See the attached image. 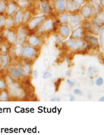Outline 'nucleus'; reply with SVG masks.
I'll list each match as a JSON object with an SVG mask.
<instances>
[{
	"label": "nucleus",
	"mask_w": 104,
	"mask_h": 135,
	"mask_svg": "<svg viewBox=\"0 0 104 135\" xmlns=\"http://www.w3.org/2000/svg\"><path fill=\"white\" fill-rule=\"evenodd\" d=\"M65 44L67 47H69V49L72 50H80L84 45V42L83 40H81V39H73V38H71L69 40H68L67 41H66Z\"/></svg>",
	"instance_id": "nucleus-1"
},
{
	"label": "nucleus",
	"mask_w": 104,
	"mask_h": 135,
	"mask_svg": "<svg viewBox=\"0 0 104 135\" xmlns=\"http://www.w3.org/2000/svg\"><path fill=\"white\" fill-rule=\"evenodd\" d=\"M8 89L10 96L14 98H21L24 94V90L19 88L18 85L15 84V82L11 85H8Z\"/></svg>",
	"instance_id": "nucleus-2"
},
{
	"label": "nucleus",
	"mask_w": 104,
	"mask_h": 135,
	"mask_svg": "<svg viewBox=\"0 0 104 135\" xmlns=\"http://www.w3.org/2000/svg\"><path fill=\"white\" fill-rule=\"evenodd\" d=\"M35 54H36V50L34 49V47L31 46H28L23 48L21 56L24 58L30 59L34 56Z\"/></svg>",
	"instance_id": "nucleus-3"
},
{
	"label": "nucleus",
	"mask_w": 104,
	"mask_h": 135,
	"mask_svg": "<svg viewBox=\"0 0 104 135\" xmlns=\"http://www.w3.org/2000/svg\"><path fill=\"white\" fill-rule=\"evenodd\" d=\"M8 72H9V76L14 79H20L23 76L21 67H10L8 68Z\"/></svg>",
	"instance_id": "nucleus-4"
},
{
	"label": "nucleus",
	"mask_w": 104,
	"mask_h": 135,
	"mask_svg": "<svg viewBox=\"0 0 104 135\" xmlns=\"http://www.w3.org/2000/svg\"><path fill=\"white\" fill-rule=\"evenodd\" d=\"M80 13H81V16H82L84 18H89L92 13H93V10H92V8L90 5H84L81 8V11H80Z\"/></svg>",
	"instance_id": "nucleus-5"
},
{
	"label": "nucleus",
	"mask_w": 104,
	"mask_h": 135,
	"mask_svg": "<svg viewBox=\"0 0 104 135\" xmlns=\"http://www.w3.org/2000/svg\"><path fill=\"white\" fill-rule=\"evenodd\" d=\"M81 16L78 15H69V23L71 28H76L81 23Z\"/></svg>",
	"instance_id": "nucleus-6"
},
{
	"label": "nucleus",
	"mask_w": 104,
	"mask_h": 135,
	"mask_svg": "<svg viewBox=\"0 0 104 135\" xmlns=\"http://www.w3.org/2000/svg\"><path fill=\"white\" fill-rule=\"evenodd\" d=\"M46 19V16H39V17H36L34 18L33 19H31L29 23H28V27L30 29H34L40 23H41L43 21H44Z\"/></svg>",
	"instance_id": "nucleus-7"
},
{
	"label": "nucleus",
	"mask_w": 104,
	"mask_h": 135,
	"mask_svg": "<svg viewBox=\"0 0 104 135\" xmlns=\"http://www.w3.org/2000/svg\"><path fill=\"white\" fill-rule=\"evenodd\" d=\"M59 34L61 37L64 39L68 38L71 34V28L69 26L66 25H62L59 28Z\"/></svg>",
	"instance_id": "nucleus-8"
},
{
	"label": "nucleus",
	"mask_w": 104,
	"mask_h": 135,
	"mask_svg": "<svg viewBox=\"0 0 104 135\" xmlns=\"http://www.w3.org/2000/svg\"><path fill=\"white\" fill-rule=\"evenodd\" d=\"M54 23H53V21L52 18H49L47 20H46V22L43 23V29L45 32H50L53 28V25Z\"/></svg>",
	"instance_id": "nucleus-9"
},
{
	"label": "nucleus",
	"mask_w": 104,
	"mask_h": 135,
	"mask_svg": "<svg viewBox=\"0 0 104 135\" xmlns=\"http://www.w3.org/2000/svg\"><path fill=\"white\" fill-rule=\"evenodd\" d=\"M83 33H84V30H83L82 28H81V27L75 28V29L73 31L72 34H71V38H73V39H81L83 37Z\"/></svg>",
	"instance_id": "nucleus-10"
},
{
	"label": "nucleus",
	"mask_w": 104,
	"mask_h": 135,
	"mask_svg": "<svg viewBox=\"0 0 104 135\" xmlns=\"http://www.w3.org/2000/svg\"><path fill=\"white\" fill-rule=\"evenodd\" d=\"M40 6H41V9L44 14H49L50 12V5L49 4L48 0H41L40 1Z\"/></svg>",
	"instance_id": "nucleus-11"
},
{
	"label": "nucleus",
	"mask_w": 104,
	"mask_h": 135,
	"mask_svg": "<svg viewBox=\"0 0 104 135\" xmlns=\"http://www.w3.org/2000/svg\"><path fill=\"white\" fill-rule=\"evenodd\" d=\"M55 8L59 12L66 11V4L65 0H55Z\"/></svg>",
	"instance_id": "nucleus-12"
},
{
	"label": "nucleus",
	"mask_w": 104,
	"mask_h": 135,
	"mask_svg": "<svg viewBox=\"0 0 104 135\" xmlns=\"http://www.w3.org/2000/svg\"><path fill=\"white\" fill-rule=\"evenodd\" d=\"M28 44H29L30 46L34 47H37L38 45L40 44V39L37 37H36V36H31V37H29L28 39Z\"/></svg>",
	"instance_id": "nucleus-13"
},
{
	"label": "nucleus",
	"mask_w": 104,
	"mask_h": 135,
	"mask_svg": "<svg viewBox=\"0 0 104 135\" xmlns=\"http://www.w3.org/2000/svg\"><path fill=\"white\" fill-rule=\"evenodd\" d=\"M84 2V0H72V5L71 8L70 12H75L78 10L81 7V5Z\"/></svg>",
	"instance_id": "nucleus-14"
},
{
	"label": "nucleus",
	"mask_w": 104,
	"mask_h": 135,
	"mask_svg": "<svg viewBox=\"0 0 104 135\" xmlns=\"http://www.w3.org/2000/svg\"><path fill=\"white\" fill-rule=\"evenodd\" d=\"M8 65V57L7 55L3 54L1 57V61H0V69H5Z\"/></svg>",
	"instance_id": "nucleus-15"
},
{
	"label": "nucleus",
	"mask_w": 104,
	"mask_h": 135,
	"mask_svg": "<svg viewBox=\"0 0 104 135\" xmlns=\"http://www.w3.org/2000/svg\"><path fill=\"white\" fill-rule=\"evenodd\" d=\"M104 21V14L103 12H102L101 13L100 12L97 15V17L94 19V25H96L97 26L100 27V26H103V24Z\"/></svg>",
	"instance_id": "nucleus-16"
},
{
	"label": "nucleus",
	"mask_w": 104,
	"mask_h": 135,
	"mask_svg": "<svg viewBox=\"0 0 104 135\" xmlns=\"http://www.w3.org/2000/svg\"><path fill=\"white\" fill-rule=\"evenodd\" d=\"M99 44L101 46L102 49L103 50L104 47V26H101V28H100V30H99Z\"/></svg>",
	"instance_id": "nucleus-17"
},
{
	"label": "nucleus",
	"mask_w": 104,
	"mask_h": 135,
	"mask_svg": "<svg viewBox=\"0 0 104 135\" xmlns=\"http://www.w3.org/2000/svg\"><path fill=\"white\" fill-rule=\"evenodd\" d=\"M87 40L90 43V44H91L94 47H98L100 44H99V40H98V38L97 37H94V36H87Z\"/></svg>",
	"instance_id": "nucleus-18"
},
{
	"label": "nucleus",
	"mask_w": 104,
	"mask_h": 135,
	"mask_svg": "<svg viewBox=\"0 0 104 135\" xmlns=\"http://www.w3.org/2000/svg\"><path fill=\"white\" fill-rule=\"evenodd\" d=\"M90 6L92 8V10H94L95 12H99L100 13V4L97 2L94 1V0H90Z\"/></svg>",
	"instance_id": "nucleus-19"
},
{
	"label": "nucleus",
	"mask_w": 104,
	"mask_h": 135,
	"mask_svg": "<svg viewBox=\"0 0 104 135\" xmlns=\"http://www.w3.org/2000/svg\"><path fill=\"white\" fill-rule=\"evenodd\" d=\"M21 69L23 76H29V75H30L31 71V67L30 65H28V64H24V65H23L22 67H21Z\"/></svg>",
	"instance_id": "nucleus-20"
},
{
	"label": "nucleus",
	"mask_w": 104,
	"mask_h": 135,
	"mask_svg": "<svg viewBox=\"0 0 104 135\" xmlns=\"http://www.w3.org/2000/svg\"><path fill=\"white\" fill-rule=\"evenodd\" d=\"M59 19L62 24L66 25L67 23H69V15L66 13H62L59 16Z\"/></svg>",
	"instance_id": "nucleus-21"
},
{
	"label": "nucleus",
	"mask_w": 104,
	"mask_h": 135,
	"mask_svg": "<svg viewBox=\"0 0 104 135\" xmlns=\"http://www.w3.org/2000/svg\"><path fill=\"white\" fill-rule=\"evenodd\" d=\"M26 36H27V34H26V32L23 30V29H20L19 31H18V36H17V38H18V40L19 41V42H22L24 39H25V37H26Z\"/></svg>",
	"instance_id": "nucleus-22"
},
{
	"label": "nucleus",
	"mask_w": 104,
	"mask_h": 135,
	"mask_svg": "<svg viewBox=\"0 0 104 135\" xmlns=\"http://www.w3.org/2000/svg\"><path fill=\"white\" fill-rule=\"evenodd\" d=\"M7 39H8V41L10 44H14L15 42V40H16L15 33L13 32H8V33L7 34Z\"/></svg>",
	"instance_id": "nucleus-23"
},
{
	"label": "nucleus",
	"mask_w": 104,
	"mask_h": 135,
	"mask_svg": "<svg viewBox=\"0 0 104 135\" xmlns=\"http://www.w3.org/2000/svg\"><path fill=\"white\" fill-rule=\"evenodd\" d=\"M22 16H23V13H22V12H21V11H18V12L15 14V20H14V22L16 23V24H18V23L21 21V19H22Z\"/></svg>",
	"instance_id": "nucleus-24"
},
{
	"label": "nucleus",
	"mask_w": 104,
	"mask_h": 135,
	"mask_svg": "<svg viewBox=\"0 0 104 135\" xmlns=\"http://www.w3.org/2000/svg\"><path fill=\"white\" fill-rule=\"evenodd\" d=\"M8 99V93L6 91H2L0 92V101H5Z\"/></svg>",
	"instance_id": "nucleus-25"
},
{
	"label": "nucleus",
	"mask_w": 104,
	"mask_h": 135,
	"mask_svg": "<svg viewBox=\"0 0 104 135\" xmlns=\"http://www.w3.org/2000/svg\"><path fill=\"white\" fill-rule=\"evenodd\" d=\"M22 50H23V47L21 45L18 44L15 47V54L16 55V57H20L21 55V53H22Z\"/></svg>",
	"instance_id": "nucleus-26"
},
{
	"label": "nucleus",
	"mask_w": 104,
	"mask_h": 135,
	"mask_svg": "<svg viewBox=\"0 0 104 135\" xmlns=\"http://www.w3.org/2000/svg\"><path fill=\"white\" fill-rule=\"evenodd\" d=\"M15 9H16V5L13 3H10L8 6V10H7L8 14L11 15L15 11Z\"/></svg>",
	"instance_id": "nucleus-27"
},
{
	"label": "nucleus",
	"mask_w": 104,
	"mask_h": 135,
	"mask_svg": "<svg viewBox=\"0 0 104 135\" xmlns=\"http://www.w3.org/2000/svg\"><path fill=\"white\" fill-rule=\"evenodd\" d=\"M18 4H19L20 6H21L23 8H25L29 5V2H28V0H19Z\"/></svg>",
	"instance_id": "nucleus-28"
},
{
	"label": "nucleus",
	"mask_w": 104,
	"mask_h": 135,
	"mask_svg": "<svg viewBox=\"0 0 104 135\" xmlns=\"http://www.w3.org/2000/svg\"><path fill=\"white\" fill-rule=\"evenodd\" d=\"M66 4V9H67L68 11H71V5H72V0H66L65 2Z\"/></svg>",
	"instance_id": "nucleus-29"
},
{
	"label": "nucleus",
	"mask_w": 104,
	"mask_h": 135,
	"mask_svg": "<svg viewBox=\"0 0 104 135\" xmlns=\"http://www.w3.org/2000/svg\"><path fill=\"white\" fill-rule=\"evenodd\" d=\"M95 84L97 86H101L103 84V79L102 77H98L96 80H95Z\"/></svg>",
	"instance_id": "nucleus-30"
},
{
	"label": "nucleus",
	"mask_w": 104,
	"mask_h": 135,
	"mask_svg": "<svg viewBox=\"0 0 104 135\" xmlns=\"http://www.w3.org/2000/svg\"><path fill=\"white\" fill-rule=\"evenodd\" d=\"M5 83H7L8 86V85H11V84H12V83H14V81H13L12 78H11L9 75L6 76V77H5Z\"/></svg>",
	"instance_id": "nucleus-31"
},
{
	"label": "nucleus",
	"mask_w": 104,
	"mask_h": 135,
	"mask_svg": "<svg viewBox=\"0 0 104 135\" xmlns=\"http://www.w3.org/2000/svg\"><path fill=\"white\" fill-rule=\"evenodd\" d=\"M51 76H52V73L50 72H49V71H46L43 74V79H49Z\"/></svg>",
	"instance_id": "nucleus-32"
},
{
	"label": "nucleus",
	"mask_w": 104,
	"mask_h": 135,
	"mask_svg": "<svg viewBox=\"0 0 104 135\" xmlns=\"http://www.w3.org/2000/svg\"><path fill=\"white\" fill-rule=\"evenodd\" d=\"M74 94L77 95V96H82L84 93H83V92L80 89H74Z\"/></svg>",
	"instance_id": "nucleus-33"
},
{
	"label": "nucleus",
	"mask_w": 104,
	"mask_h": 135,
	"mask_svg": "<svg viewBox=\"0 0 104 135\" xmlns=\"http://www.w3.org/2000/svg\"><path fill=\"white\" fill-rule=\"evenodd\" d=\"M5 87H6V83H5V82L3 81V80H2V79H0V90L5 89Z\"/></svg>",
	"instance_id": "nucleus-34"
},
{
	"label": "nucleus",
	"mask_w": 104,
	"mask_h": 135,
	"mask_svg": "<svg viewBox=\"0 0 104 135\" xmlns=\"http://www.w3.org/2000/svg\"><path fill=\"white\" fill-rule=\"evenodd\" d=\"M5 24H6V25H7L8 28V27H11V26L13 25V24H14V22H13L11 18H8V19L5 22Z\"/></svg>",
	"instance_id": "nucleus-35"
},
{
	"label": "nucleus",
	"mask_w": 104,
	"mask_h": 135,
	"mask_svg": "<svg viewBox=\"0 0 104 135\" xmlns=\"http://www.w3.org/2000/svg\"><path fill=\"white\" fill-rule=\"evenodd\" d=\"M5 4L3 1H0V12L5 11Z\"/></svg>",
	"instance_id": "nucleus-36"
},
{
	"label": "nucleus",
	"mask_w": 104,
	"mask_h": 135,
	"mask_svg": "<svg viewBox=\"0 0 104 135\" xmlns=\"http://www.w3.org/2000/svg\"><path fill=\"white\" fill-rule=\"evenodd\" d=\"M5 22H6V20H5L4 16H0V26L5 25Z\"/></svg>",
	"instance_id": "nucleus-37"
},
{
	"label": "nucleus",
	"mask_w": 104,
	"mask_h": 135,
	"mask_svg": "<svg viewBox=\"0 0 104 135\" xmlns=\"http://www.w3.org/2000/svg\"><path fill=\"white\" fill-rule=\"evenodd\" d=\"M29 15H30V12H25V14H24V17H23V19H24L23 22H27V20H28Z\"/></svg>",
	"instance_id": "nucleus-38"
},
{
	"label": "nucleus",
	"mask_w": 104,
	"mask_h": 135,
	"mask_svg": "<svg viewBox=\"0 0 104 135\" xmlns=\"http://www.w3.org/2000/svg\"><path fill=\"white\" fill-rule=\"evenodd\" d=\"M95 70H96V68L94 67H89V69H88V72L90 74H94Z\"/></svg>",
	"instance_id": "nucleus-39"
},
{
	"label": "nucleus",
	"mask_w": 104,
	"mask_h": 135,
	"mask_svg": "<svg viewBox=\"0 0 104 135\" xmlns=\"http://www.w3.org/2000/svg\"><path fill=\"white\" fill-rule=\"evenodd\" d=\"M67 83H68V85L70 87H72V86H74V81H72V80H71V79H67Z\"/></svg>",
	"instance_id": "nucleus-40"
},
{
	"label": "nucleus",
	"mask_w": 104,
	"mask_h": 135,
	"mask_svg": "<svg viewBox=\"0 0 104 135\" xmlns=\"http://www.w3.org/2000/svg\"><path fill=\"white\" fill-rule=\"evenodd\" d=\"M33 76H34V79H36V78L38 77V72H37L36 69H34V70L33 71Z\"/></svg>",
	"instance_id": "nucleus-41"
},
{
	"label": "nucleus",
	"mask_w": 104,
	"mask_h": 135,
	"mask_svg": "<svg viewBox=\"0 0 104 135\" xmlns=\"http://www.w3.org/2000/svg\"><path fill=\"white\" fill-rule=\"evenodd\" d=\"M56 41L58 44H62V40H61L60 37H56Z\"/></svg>",
	"instance_id": "nucleus-42"
},
{
	"label": "nucleus",
	"mask_w": 104,
	"mask_h": 135,
	"mask_svg": "<svg viewBox=\"0 0 104 135\" xmlns=\"http://www.w3.org/2000/svg\"><path fill=\"white\" fill-rule=\"evenodd\" d=\"M51 101H60V99L59 97H54L53 99H51Z\"/></svg>",
	"instance_id": "nucleus-43"
},
{
	"label": "nucleus",
	"mask_w": 104,
	"mask_h": 135,
	"mask_svg": "<svg viewBox=\"0 0 104 135\" xmlns=\"http://www.w3.org/2000/svg\"><path fill=\"white\" fill-rule=\"evenodd\" d=\"M69 100L71 101H74L75 100V98H74V96H73V95H70L69 96Z\"/></svg>",
	"instance_id": "nucleus-44"
},
{
	"label": "nucleus",
	"mask_w": 104,
	"mask_h": 135,
	"mask_svg": "<svg viewBox=\"0 0 104 135\" xmlns=\"http://www.w3.org/2000/svg\"><path fill=\"white\" fill-rule=\"evenodd\" d=\"M1 50H2V52L5 53V52L7 51V49H6V47H5V46H2V48H1Z\"/></svg>",
	"instance_id": "nucleus-45"
},
{
	"label": "nucleus",
	"mask_w": 104,
	"mask_h": 135,
	"mask_svg": "<svg viewBox=\"0 0 104 135\" xmlns=\"http://www.w3.org/2000/svg\"><path fill=\"white\" fill-rule=\"evenodd\" d=\"M100 5L102 7V8H103L104 6V0H100Z\"/></svg>",
	"instance_id": "nucleus-46"
},
{
	"label": "nucleus",
	"mask_w": 104,
	"mask_h": 135,
	"mask_svg": "<svg viewBox=\"0 0 104 135\" xmlns=\"http://www.w3.org/2000/svg\"><path fill=\"white\" fill-rule=\"evenodd\" d=\"M99 101H104V97H103V96H102L101 98H100Z\"/></svg>",
	"instance_id": "nucleus-47"
},
{
	"label": "nucleus",
	"mask_w": 104,
	"mask_h": 135,
	"mask_svg": "<svg viewBox=\"0 0 104 135\" xmlns=\"http://www.w3.org/2000/svg\"><path fill=\"white\" fill-rule=\"evenodd\" d=\"M70 73H71V72H70V70H68L67 72H66V76H70Z\"/></svg>",
	"instance_id": "nucleus-48"
},
{
	"label": "nucleus",
	"mask_w": 104,
	"mask_h": 135,
	"mask_svg": "<svg viewBox=\"0 0 104 135\" xmlns=\"http://www.w3.org/2000/svg\"><path fill=\"white\" fill-rule=\"evenodd\" d=\"M1 57H2V54H1V53H0V61H1Z\"/></svg>",
	"instance_id": "nucleus-49"
}]
</instances>
